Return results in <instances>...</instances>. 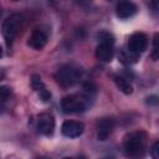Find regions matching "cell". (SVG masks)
Masks as SVG:
<instances>
[{
  "label": "cell",
  "instance_id": "obj_9",
  "mask_svg": "<svg viewBox=\"0 0 159 159\" xmlns=\"http://www.w3.org/2000/svg\"><path fill=\"white\" fill-rule=\"evenodd\" d=\"M138 11V7L134 2L132 1H120L117 4L116 7V14L119 19H129L132 16H134Z\"/></svg>",
  "mask_w": 159,
  "mask_h": 159
},
{
  "label": "cell",
  "instance_id": "obj_16",
  "mask_svg": "<svg viewBox=\"0 0 159 159\" xmlns=\"http://www.w3.org/2000/svg\"><path fill=\"white\" fill-rule=\"evenodd\" d=\"M152 58L155 61L159 58V34H154L153 39V51H152Z\"/></svg>",
  "mask_w": 159,
  "mask_h": 159
},
{
  "label": "cell",
  "instance_id": "obj_10",
  "mask_svg": "<svg viewBox=\"0 0 159 159\" xmlns=\"http://www.w3.org/2000/svg\"><path fill=\"white\" fill-rule=\"evenodd\" d=\"M47 42V35L46 32H43L42 30H35L31 36L29 37V46L35 48V50H41L45 47Z\"/></svg>",
  "mask_w": 159,
  "mask_h": 159
},
{
  "label": "cell",
  "instance_id": "obj_19",
  "mask_svg": "<svg viewBox=\"0 0 159 159\" xmlns=\"http://www.w3.org/2000/svg\"><path fill=\"white\" fill-rule=\"evenodd\" d=\"M147 104L148 106H153V107H157V106H159V96H149V97H147Z\"/></svg>",
  "mask_w": 159,
  "mask_h": 159
},
{
  "label": "cell",
  "instance_id": "obj_18",
  "mask_svg": "<svg viewBox=\"0 0 159 159\" xmlns=\"http://www.w3.org/2000/svg\"><path fill=\"white\" fill-rule=\"evenodd\" d=\"M150 155L153 159H159V140L150 147Z\"/></svg>",
  "mask_w": 159,
  "mask_h": 159
},
{
  "label": "cell",
  "instance_id": "obj_11",
  "mask_svg": "<svg viewBox=\"0 0 159 159\" xmlns=\"http://www.w3.org/2000/svg\"><path fill=\"white\" fill-rule=\"evenodd\" d=\"M31 86H32V88L40 94V97H41V99H42L43 102H47V101L51 98V94H50V92L46 89V87H45L43 82L41 81V77H40V76L34 75V76L31 77Z\"/></svg>",
  "mask_w": 159,
  "mask_h": 159
},
{
  "label": "cell",
  "instance_id": "obj_1",
  "mask_svg": "<svg viewBox=\"0 0 159 159\" xmlns=\"http://www.w3.org/2000/svg\"><path fill=\"white\" fill-rule=\"evenodd\" d=\"M94 89H91V84L84 87V92L82 93H73L70 96L63 97L61 101V107L65 113H82L87 111L92 104V93Z\"/></svg>",
  "mask_w": 159,
  "mask_h": 159
},
{
  "label": "cell",
  "instance_id": "obj_8",
  "mask_svg": "<svg viewBox=\"0 0 159 159\" xmlns=\"http://www.w3.org/2000/svg\"><path fill=\"white\" fill-rule=\"evenodd\" d=\"M61 130H62V134L67 138H77L83 133L84 125L83 123L77 120H66L63 122Z\"/></svg>",
  "mask_w": 159,
  "mask_h": 159
},
{
  "label": "cell",
  "instance_id": "obj_6",
  "mask_svg": "<svg viewBox=\"0 0 159 159\" xmlns=\"http://www.w3.org/2000/svg\"><path fill=\"white\" fill-rule=\"evenodd\" d=\"M37 129L43 135H52L55 130V118L50 113H41L37 117Z\"/></svg>",
  "mask_w": 159,
  "mask_h": 159
},
{
  "label": "cell",
  "instance_id": "obj_21",
  "mask_svg": "<svg viewBox=\"0 0 159 159\" xmlns=\"http://www.w3.org/2000/svg\"><path fill=\"white\" fill-rule=\"evenodd\" d=\"M63 159H84V158H82V157H80V158H63Z\"/></svg>",
  "mask_w": 159,
  "mask_h": 159
},
{
  "label": "cell",
  "instance_id": "obj_20",
  "mask_svg": "<svg viewBox=\"0 0 159 159\" xmlns=\"http://www.w3.org/2000/svg\"><path fill=\"white\" fill-rule=\"evenodd\" d=\"M154 10H157V11H159V0H155V1H152L150 4H149Z\"/></svg>",
  "mask_w": 159,
  "mask_h": 159
},
{
  "label": "cell",
  "instance_id": "obj_7",
  "mask_svg": "<svg viewBox=\"0 0 159 159\" xmlns=\"http://www.w3.org/2000/svg\"><path fill=\"white\" fill-rule=\"evenodd\" d=\"M114 129V119L111 117L101 118L97 123V138L98 140H106Z\"/></svg>",
  "mask_w": 159,
  "mask_h": 159
},
{
  "label": "cell",
  "instance_id": "obj_17",
  "mask_svg": "<svg viewBox=\"0 0 159 159\" xmlns=\"http://www.w3.org/2000/svg\"><path fill=\"white\" fill-rule=\"evenodd\" d=\"M0 97H1L2 103L6 102V99L10 97V88L6 87V86H1V88H0Z\"/></svg>",
  "mask_w": 159,
  "mask_h": 159
},
{
  "label": "cell",
  "instance_id": "obj_2",
  "mask_svg": "<svg viewBox=\"0 0 159 159\" xmlns=\"http://www.w3.org/2000/svg\"><path fill=\"white\" fill-rule=\"evenodd\" d=\"M147 148V134L143 130L132 132L125 135L123 140V149L128 158L140 159Z\"/></svg>",
  "mask_w": 159,
  "mask_h": 159
},
{
  "label": "cell",
  "instance_id": "obj_3",
  "mask_svg": "<svg viewBox=\"0 0 159 159\" xmlns=\"http://www.w3.org/2000/svg\"><path fill=\"white\" fill-rule=\"evenodd\" d=\"M82 76V70L76 65H65L56 72L55 78L61 87H72L76 84Z\"/></svg>",
  "mask_w": 159,
  "mask_h": 159
},
{
  "label": "cell",
  "instance_id": "obj_13",
  "mask_svg": "<svg viewBox=\"0 0 159 159\" xmlns=\"http://www.w3.org/2000/svg\"><path fill=\"white\" fill-rule=\"evenodd\" d=\"M113 80H114V83L117 84V87L119 88V91H122L124 94H130L132 93L133 88H132V84H130V82L128 81L127 77H124L122 75H116L113 77Z\"/></svg>",
  "mask_w": 159,
  "mask_h": 159
},
{
  "label": "cell",
  "instance_id": "obj_14",
  "mask_svg": "<svg viewBox=\"0 0 159 159\" xmlns=\"http://www.w3.org/2000/svg\"><path fill=\"white\" fill-rule=\"evenodd\" d=\"M118 58L120 60V62H123V63H125V65H129V63L137 62V60L139 58V56L134 55V53L130 52L128 48H122V50H119Z\"/></svg>",
  "mask_w": 159,
  "mask_h": 159
},
{
  "label": "cell",
  "instance_id": "obj_12",
  "mask_svg": "<svg viewBox=\"0 0 159 159\" xmlns=\"http://www.w3.org/2000/svg\"><path fill=\"white\" fill-rule=\"evenodd\" d=\"M96 57L102 62H109L113 58V46L99 43L96 48Z\"/></svg>",
  "mask_w": 159,
  "mask_h": 159
},
{
  "label": "cell",
  "instance_id": "obj_15",
  "mask_svg": "<svg viewBox=\"0 0 159 159\" xmlns=\"http://www.w3.org/2000/svg\"><path fill=\"white\" fill-rule=\"evenodd\" d=\"M97 37H98L99 43L111 45V46H113V45H114V36H113L111 32L106 31V30L99 31V32H98V35H97Z\"/></svg>",
  "mask_w": 159,
  "mask_h": 159
},
{
  "label": "cell",
  "instance_id": "obj_4",
  "mask_svg": "<svg viewBox=\"0 0 159 159\" xmlns=\"http://www.w3.org/2000/svg\"><path fill=\"white\" fill-rule=\"evenodd\" d=\"M22 25V16L20 14H11L7 16L2 24V35L7 46H10L16 37L20 27Z\"/></svg>",
  "mask_w": 159,
  "mask_h": 159
},
{
  "label": "cell",
  "instance_id": "obj_5",
  "mask_svg": "<svg viewBox=\"0 0 159 159\" xmlns=\"http://www.w3.org/2000/svg\"><path fill=\"white\" fill-rule=\"evenodd\" d=\"M147 45H148V39L145 36V34L143 32H134L129 40H128V45H127V48L133 52L134 55L139 56L140 53H143L147 48Z\"/></svg>",
  "mask_w": 159,
  "mask_h": 159
}]
</instances>
